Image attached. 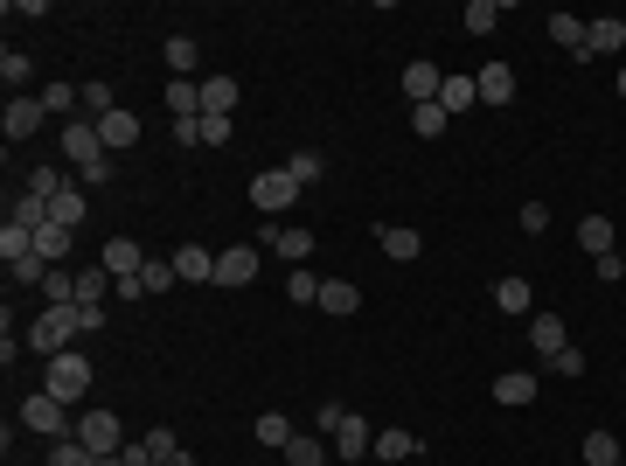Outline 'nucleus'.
Wrapping results in <instances>:
<instances>
[{
  "label": "nucleus",
  "mask_w": 626,
  "mask_h": 466,
  "mask_svg": "<svg viewBox=\"0 0 626 466\" xmlns=\"http://www.w3.org/2000/svg\"><path fill=\"white\" fill-rule=\"evenodd\" d=\"M63 154H70V167H77V181H84V188L112 181V154H105V140H98V126H91V119H70V126H63Z\"/></svg>",
  "instance_id": "f257e3e1"
},
{
  "label": "nucleus",
  "mask_w": 626,
  "mask_h": 466,
  "mask_svg": "<svg viewBox=\"0 0 626 466\" xmlns=\"http://www.w3.org/2000/svg\"><path fill=\"white\" fill-rule=\"evenodd\" d=\"M91 383H98V376H91L84 355H49V362H42V390H49L56 404H70V411L91 397Z\"/></svg>",
  "instance_id": "f03ea898"
},
{
  "label": "nucleus",
  "mask_w": 626,
  "mask_h": 466,
  "mask_svg": "<svg viewBox=\"0 0 626 466\" xmlns=\"http://www.w3.org/2000/svg\"><path fill=\"white\" fill-rule=\"evenodd\" d=\"M84 334V320H77V307H49L35 313V327H28V348L35 355H70V341Z\"/></svg>",
  "instance_id": "7ed1b4c3"
},
{
  "label": "nucleus",
  "mask_w": 626,
  "mask_h": 466,
  "mask_svg": "<svg viewBox=\"0 0 626 466\" xmlns=\"http://www.w3.org/2000/svg\"><path fill=\"white\" fill-rule=\"evenodd\" d=\"M21 418H28L42 439H70V432H77V411H70V404H56L49 390H35V397L21 404Z\"/></svg>",
  "instance_id": "20e7f679"
},
{
  "label": "nucleus",
  "mask_w": 626,
  "mask_h": 466,
  "mask_svg": "<svg viewBox=\"0 0 626 466\" xmlns=\"http://www.w3.org/2000/svg\"><path fill=\"white\" fill-rule=\"evenodd\" d=\"M258 244H265V251H279L286 265H307V258H313V230H300V223H279V216H265Z\"/></svg>",
  "instance_id": "39448f33"
},
{
  "label": "nucleus",
  "mask_w": 626,
  "mask_h": 466,
  "mask_svg": "<svg viewBox=\"0 0 626 466\" xmlns=\"http://www.w3.org/2000/svg\"><path fill=\"white\" fill-rule=\"evenodd\" d=\"M293 195H300V181H293L286 167H265V174H251V202H258L265 216H286V209H293Z\"/></svg>",
  "instance_id": "423d86ee"
},
{
  "label": "nucleus",
  "mask_w": 626,
  "mask_h": 466,
  "mask_svg": "<svg viewBox=\"0 0 626 466\" xmlns=\"http://www.w3.org/2000/svg\"><path fill=\"white\" fill-rule=\"evenodd\" d=\"M77 439L105 460V453H119V446H126V425H119V411H77Z\"/></svg>",
  "instance_id": "0eeeda50"
},
{
  "label": "nucleus",
  "mask_w": 626,
  "mask_h": 466,
  "mask_svg": "<svg viewBox=\"0 0 626 466\" xmlns=\"http://www.w3.org/2000/svg\"><path fill=\"white\" fill-rule=\"evenodd\" d=\"M258 265H265V258H258V244H230V251H216V286H230V293H237V286H251V279H258Z\"/></svg>",
  "instance_id": "6e6552de"
},
{
  "label": "nucleus",
  "mask_w": 626,
  "mask_h": 466,
  "mask_svg": "<svg viewBox=\"0 0 626 466\" xmlns=\"http://www.w3.org/2000/svg\"><path fill=\"white\" fill-rule=\"evenodd\" d=\"M327 446H334V460H341V466H355V460H369L376 432H369V418H362V411H348V418H341V432H334Z\"/></svg>",
  "instance_id": "1a4fd4ad"
},
{
  "label": "nucleus",
  "mask_w": 626,
  "mask_h": 466,
  "mask_svg": "<svg viewBox=\"0 0 626 466\" xmlns=\"http://www.w3.org/2000/svg\"><path fill=\"white\" fill-rule=\"evenodd\" d=\"M439 84H446V70H439L432 56H411V63H404V98H411V105H439Z\"/></svg>",
  "instance_id": "9d476101"
},
{
  "label": "nucleus",
  "mask_w": 626,
  "mask_h": 466,
  "mask_svg": "<svg viewBox=\"0 0 626 466\" xmlns=\"http://www.w3.org/2000/svg\"><path fill=\"white\" fill-rule=\"evenodd\" d=\"M42 119H49V112H42V98H35V91H21V98H7L0 133H7V140H28V133H42Z\"/></svg>",
  "instance_id": "9b49d317"
},
{
  "label": "nucleus",
  "mask_w": 626,
  "mask_h": 466,
  "mask_svg": "<svg viewBox=\"0 0 626 466\" xmlns=\"http://www.w3.org/2000/svg\"><path fill=\"white\" fill-rule=\"evenodd\" d=\"M487 300H494V307L508 313V320H529V313H536V293H529V279H522V272L494 279V293H487Z\"/></svg>",
  "instance_id": "f8f14e48"
},
{
  "label": "nucleus",
  "mask_w": 626,
  "mask_h": 466,
  "mask_svg": "<svg viewBox=\"0 0 626 466\" xmlns=\"http://www.w3.org/2000/svg\"><path fill=\"white\" fill-rule=\"evenodd\" d=\"M376 251H383V258H397V265H411V258L425 251V237H418L411 223H376Z\"/></svg>",
  "instance_id": "ddd939ff"
},
{
  "label": "nucleus",
  "mask_w": 626,
  "mask_h": 466,
  "mask_svg": "<svg viewBox=\"0 0 626 466\" xmlns=\"http://www.w3.org/2000/svg\"><path fill=\"white\" fill-rule=\"evenodd\" d=\"M98 265H105L112 279H140V272H147V251H140L133 237H112V244L98 251Z\"/></svg>",
  "instance_id": "4468645a"
},
{
  "label": "nucleus",
  "mask_w": 626,
  "mask_h": 466,
  "mask_svg": "<svg viewBox=\"0 0 626 466\" xmlns=\"http://www.w3.org/2000/svg\"><path fill=\"white\" fill-rule=\"evenodd\" d=\"M174 279H181V286H216V251L181 244V251H174Z\"/></svg>",
  "instance_id": "2eb2a0df"
},
{
  "label": "nucleus",
  "mask_w": 626,
  "mask_h": 466,
  "mask_svg": "<svg viewBox=\"0 0 626 466\" xmlns=\"http://www.w3.org/2000/svg\"><path fill=\"white\" fill-rule=\"evenodd\" d=\"M529 348L550 362V355H564V348H571V327H564L557 313H529Z\"/></svg>",
  "instance_id": "dca6fc26"
},
{
  "label": "nucleus",
  "mask_w": 626,
  "mask_h": 466,
  "mask_svg": "<svg viewBox=\"0 0 626 466\" xmlns=\"http://www.w3.org/2000/svg\"><path fill=\"white\" fill-rule=\"evenodd\" d=\"M494 404L529 411V404H536V369H508V376H494Z\"/></svg>",
  "instance_id": "f3484780"
},
{
  "label": "nucleus",
  "mask_w": 626,
  "mask_h": 466,
  "mask_svg": "<svg viewBox=\"0 0 626 466\" xmlns=\"http://www.w3.org/2000/svg\"><path fill=\"white\" fill-rule=\"evenodd\" d=\"M550 42L571 49V56H592V21H578V14H550Z\"/></svg>",
  "instance_id": "a211bd4d"
},
{
  "label": "nucleus",
  "mask_w": 626,
  "mask_h": 466,
  "mask_svg": "<svg viewBox=\"0 0 626 466\" xmlns=\"http://www.w3.org/2000/svg\"><path fill=\"white\" fill-rule=\"evenodd\" d=\"M473 84H480V105H515V70H508V63L473 70Z\"/></svg>",
  "instance_id": "6ab92c4d"
},
{
  "label": "nucleus",
  "mask_w": 626,
  "mask_h": 466,
  "mask_svg": "<svg viewBox=\"0 0 626 466\" xmlns=\"http://www.w3.org/2000/svg\"><path fill=\"white\" fill-rule=\"evenodd\" d=\"M202 119H237V77H202Z\"/></svg>",
  "instance_id": "aec40b11"
},
{
  "label": "nucleus",
  "mask_w": 626,
  "mask_h": 466,
  "mask_svg": "<svg viewBox=\"0 0 626 466\" xmlns=\"http://www.w3.org/2000/svg\"><path fill=\"white\" fill-rule=\"evenodd\" d=\"M98 140H105V154H126V147L140 140V119L119 105V112H105V119H98Z\"/></svg>",
  "instance_id": "412c9836"
},
{
  "label": "nucleus",
  "mask_w": 626,
  "mask_h": 466,
  "mask_svg": "<svg viewBox=\"0 0 626 466\" xmlns=\"http://www.w3.org/2000/svg\"><path fill=\"white\" fill-rule=\"evenodd\" d=\"M418 453H425V439H418V432H404V425L376 432V446H369V460H418Z\"/></svg>",
  "instance_id": "4be33fe9"
},
{
  "label": "nucleus",
  "mask_w": 626,
  "mask_h": 466,
  "mask_svg": "<svg viewBox=\"0 0 626 466\" xmlns=\"http://www.w3.org/2000/svg\"><path fill=\"white\" fill-rule=\"evenodd\" d=\"M167 112H174V126L181 119H202V84L195 77H167Z\"/></svg>",
  "instance_id": "5701e85b"
},
{
  "label": "nucleus",
  "mask_w": 626,
  "mask_h": 466,
  "mask_svg": "<svg viewBox=\"0 0 626 466\" xmlns=\"http://www.w3.org/2000/svg\"><path fill=\"white\" fill-rule=\"evenodd\" d=\"M439 105H446V119H467L473 105H480V84L473 77H446L439 84Z\"/></svg>",
  "instance_id": "b1692460"
},
{
  "label": "nucleus",
  "mask_w": 626,
  "mask_h": 466,
  "mask_svg": "<svg viewBox=\"0 0 626 466\" xmlns=\"http://www.w3.org/2000/svg\"><path fill=\"white\" fill-rule=\"evenodd\" d=\"M334 460V446L320 439V432H293V446H286V466H327Z\"/></svg>",
  "instance_id": "393cba45"
},
{
  "label": "nucleus",
  "mask_w": 626,
  "mask_h": 466,
  "mask_svg": "<svg viewBox=\"0 0 626 466\" xmlns=\"http://www.w3.org/2000/svg\"><path fill=\"white\" fill-rule=\"evenodd\" d=\"M320 313H355L362 307V293H355V279H320V300H313Z\"/></svg>",
  "instance_id": "a878e982"
},
{
  "label": "nucleus",
  "mask_w": 626,
  "mask_h": 466,
  "mask_svg": "<svg viewBox=\"0 0 626 466\" xmlns=\"http://www.w3.org/2000/svg\"><path fill=\"white\" fill-rule=\"evenodd\" d=\"M251 439H258V446H279V453H286V446H293V418H286V411H258Z\"/></svg>",
  "instance_id": "bb28decb"
},
{
  "label": "nucleus",
  "mask_w": 626,
  "mask_h": 466,
  "mask_svg": "<svg viewBox=\"0 0 626 466\" xmlns=\"http://www.w3.org/2000/svg\"><path fill=\"white\" fill-rule=\"evenodd\" d=\"M592 56H626V21H613V14L592 21Z\"/></svg>",
  "instance_id": "cd10ccee"
},
{
  "label": "nucleus",
  "mask_w": 626,
  "mask_h": 466,
  "mask_svg": "<svg viewBox=\"0 0 626 466\" xmlns=\"http://www.w3.org/2000/svg\"><path fill=\"white\" fill-rule=\"evenodd\" d=\"M112 286H119V279H112L105 265H84V272H77V300H91V307H105V300H112Z\"/></svg>",
  "instance_id": "c85d7f7f"
},
{
  "label": "nucleus",
  "mask_w": 626,
  "mask_h": 466,
  "mask_svg": "<svg viewBox=\"0 0 626 466\" xmlns=\"http://www.w3.org/2000/svg\"><path fill=\"white\" fill-rule=\"evenodd\" d=\"M35 98H42V112L56 119V112H77V105H84V84H42Z\"/></svg>",
  "instance_id": "c756f323"
},
{
  "label": "nucleus",
  "mask_w": 626,
  "mask_h": 466,
  "mask_svg": "<svg viewBox=\"0 0 626 466\" xmlns=\"http://www.w3.org/2000/svg\"><path fill=\"white\" fill-rule=\"evenodd\" d=\"M7 223H21V230H42V223H49V202L21 188V195H14V209H7Z\"/></svg>",
  "instance_id": "7c9ffc66"
},
{
  "label": "nucleus",
  "mask_w": 626,
  "mask_h": 466,
  "mask_svg": "<svg viewBox=\"0 0 626 466\" xmlns=\"http://www.w3.org/2000/svg\"><path fill=\"white\" fill-rule=\"evenodd\" d=\"M578 251L606 258V251H613V223H606V216H585V223H578Z\"/></svg>",
  "instance_id": "2f4dec72"
},
{
  "label": "nucleus",
  "mask_w": 626,
  "mask_h": 466,
  "mask_svg": "<svg viewBox=\"0 0 626 466\" xmlns=\"http://www.w3.org/2000/svg\"><path fill=\"white\" fill-rule=\"evenodd\" d=\"M49 466H98V453L70 432V439H49Z\"/></svg>",
  "instance_id": "473e14b6"
},
{
  "label": "nucleus",
  "mask_w": 626,
  "mask_h": 466,
  "mask_svg": "<svg viewBox=\"0 0 626 466\" xmlns=\"http://www.w3.org/2000/svg\"><path fill=\"white\" fill-rule=\"evenodd\" d=\"M460 21H467V35H494V28H501V0H467Z\"/></svg>",
  "instance_id": "72a5a7b5"
},
{
  "label": "nucleus",
  "mask_w": 626,
  "mask_h": 466,
  "mask_svg": "<svg viewBox=\"0 0 626 466\" xmlns=\"http://www.w3.org/2000/svg\"><path fill=\"white\" fill-rule=\"evenodd\" d=\"M578 453H585V466H620V439H613V432H585Z\"/></svg>",
  "instance_id": "f704fd0d"
},
{
  "label": "nucleus",
  "mask_w": 626,
  "mask_h": 466,
  "mask_svg": "<svg viewBox=\"0 0 626 466\" xmlns=\"http://www.w3.org/2000/svg\"><path fill=\"white\" fill-rule=\"evenodd\" d=\"M160 56H167V70H174V77H188V70L202 63V49H195L188 35H167V49H160Z\"/></svg>",
  "instance_id": "c9c22d12"
},
{
  "label": "nucleus",
  "mask_w": 626,
  "mask_h": 466,
  "mask_svg": "<svg viewBox=\"0 0 626 466\" xmlns=\"http://www.w3.org/2000/svg\"><path fill=\"white\" fill-rule=\"evenodd\" d=\"M446 126H453V119H446V105H411V133H418V140H439Z\"/></svg>",
  "instance_id": "e433bc0d"
},
{
  "label": "nucleus",
  "mask_w": 626,
  "mask_h": 466,
  "mask_svg": "<svg viewBox=\"0 0 626 466\" xmlns=\"http://www.w3.org/2000/svg\"><path fill=\"white\" fill-rule=\"evenodd\" d=\"M28 251H35V230H21V223H0V258H7V265H21Z\"/></svg>",
  "instance_id": "4c0bfd02"
},
{
  "label": "nucleus",
  "mask_w": 626,
  "mask_h": 466,
  "mask_svg": "<svg viewBox=\"0 0 626 466\" xmlns=\"http://www.w3.org/2000/svg\"><path fill=\"white\" fill-rule=\"evenodd\" d=\"M35 251H42L49 265H63V258H70V230H63V223H42V230H35Z\"/></svg>",
  "instance_id": "58836bf2"
},
{
  "label": "nucleus",
  "mask_w": 626,
  "mask_h": 466,
  "mask_svg": "<svg viewBox=\"0 0 626 466\" xmlns=\"http://www.w3.org/2000/svg\"><path fill=\"white\" fill-rule=\"evenodd\" d=\"M286 174H293V181H300V188H313V181H320V174H327V160H320V147H300V154L286 160Z\"/></svg>",
  "instance_id": "ea45409f"
},
{
  "label": "nucleus",
  "mask_w": 626,
  "mask_h": 466,
  "mask_svg": "<svg viewBox=\"0 0 626 466\" xmlns=\"http://www.w3.org/2000/svg\"><path fill=\"white\" fill-rule=\"evenodd\" d=\"M181 279H174V258H147V272H140V293H174Z\"/></svg>",
  "instance_id": "a19ab883"
},
{
  "label": "nucleus",
  "mask_w": 626,
  "mask_h": 466,
  "mask_svg": "<svg viewBox=\"0 0 626 466\" xmlns=\"http://www.w3.org/2000/svg\"><path fill=\"white\" fill-rule=\"evenodd\" d=\"M286 300H293V307H313V300H320V279H313L307 265H293V272H286Z\"/></svg>",
  "instance_id": "79ce46f5"
},
{
  "label": "nucleus",
  "mask_w": 626,
  "mask_h": 466,
  "mask_svg": "<svg viewBox=\"0 0 626 466\" xmlns=\"http://www.w3.org/2000/svg\"><path fill=\"white\" fill-rule=\"evenodd\" d=\"M105 112H119V98H112V84H98V77H91V84H84V119L98 126Z\"/></svg>",
  "instance_id": "37998d69"
},
{
  "label": "nucleus",
  "mask_w": 626,
  "mask_h": 466,
  "mask_svg": "<svg viewBox=\"0 0 626 466\" xmlns=\"http://www.w3.org/2000/svg\"><path fill=\"white\" fill-rule=\"evenodd\" d=\"M49 223H63V230H77V223H84V195H77V188H63V195L49 202Z\"/></svg>",
  "instance_id": "c03bdc74"
},
{
  "label": "nucleus",
  "mask_w": 626,
  "mask_h": 466,
  "mask_svg": "<svg viewBox=\"0 0 626 466\" xmlns=\"http://www.w3.org/2000/svg\"><path fill=\"white\" fill-rule=\"evenodd\" d=\"M0 77H7V91H14V98H21V84H28V77H35V63H28V56H21V49H7V56H0Z\"/></svg>",
  "instance_id": "a18cd8bd"
},
{
  "label": "nucleus",
  "mask_w": 626,
  "mask_h": 466,
  "mask_svg": "<svg viewBox=\"0 0 626 466\" xmlns=\"http://www.w3.org/2000/svg\"><path fill=\"white\" fill-rule=\"evenodd\" d=\"M63 188H70V181H63V167H35V174H28V195H42V202H56Z\"/></svg>",
  "instance_id": "49530a36"
},
{
  "label": "nucleus",
  "mask_w": 626,
  "mask_h": 466,
  "mask_svg": "<svg viewBox=\"0 0 626 466\" xmlns=\"http://www.w3.org/2000/svg\"><path fill=\"white\" fill-rule=\"evenodd\" d=\"M7 272H14V286H42V279H49V258H42V251H28V258H21V265H7Z\"/></svg>",
  "instance_id": "de8ad7c7"
},
{
  "label": "nucleus",
  "mask_w": 626,
  "mask_h": 466,
  "mask_svg": "<svg viewBox=\"0 0 626 466\" xmlns=\"http://www.w3.org/2000/svg\"><path fill=\"white\" fill-rule=\"evenodd\" d=\"M230 133H237V119H195V140H202V147H223Z\"/></svg>",
  "instance_id": "09e8293b"
},
{
  "label": "nucleus",
  "mask_w": 626,
  "mask_h": 466,
  "mask_svg": "<svg viewBox=\"0 0 626 466\" xmlns=\"http://www.w3.org/2000/svg\"><path fill=\"white\" fill-rule=\"evenodd\" d=\"M543 369H550V376H571V383H578V376H585V355H578V348H564V355H550Z\"/></svg>",
  "instance_id": "8fccbe9b"
},
{
  "label": "nucleus",
  "mask_w": 626,
  "mask_h": 466,
  "mask_svg": "<svg viewBox=\"0 0 626 466\" xmlns=\"http://www.w3.org/2000/svg\"><path fill=\"white\" fill-rule=\"evenodd\" d=\"M341 418H348V404H320V411H313V432H320V439H334V432H341Z\"/></svg>",
  "instance_id": "3c124183"
},
{
  "label": "nucleus",
  "mask_w": 626,
  "mask_h": 466,
  "mask_svg": "<svg viewBox=\"0 0 626 466\" xmlns=\"http://www.w3.org/2000/svg\"><path fill=\"white\" fill-rule=\"evenodd\" d=\"M522 230L543 237V230H550V209H543V202H522Z\"/></svg>",
  "instance_id": "603ef678"
},
{
  "label": "nucleus",
  "mask_w": 626,
  "mask_h": 466,
  "mask_svg": "<svg viewBox=\"0 0 626 466\" xmlns=\"http://www.w3.org/2000/svg\"><path fill=\"white\" fill-rule=\"evenodd\" d=\"M592 265H599V279H606V286H620V279H626V258H620V251H606V258H592Z\"/></svg>",
  "instance_id": "864d4df0"
},
{
  "label": "nucleus",
  "mask_w": 626,
  "mask_h": 466,
  "mask_svg": "<svg viewBox=\"0 0 626 466\" xmlns=\"http://www.w3.org/2000/svg\"><path fill=\"white\" fill-rule=\"evenodd\" d=\"M77 320H84V334H98V327H105V307H91V300H77Z\"/></svg>",
  "instance_id": "5fc2aeb1"
},
{
  "label": "nucleus",
  "mask_w": 626,
  "mask_h": 466,
  "mask_svg": "<svg viewBox=\"0 0 626 466\" xmlns=\"http://www.w3.org/2000/svg\"><path fill=\"white\" fill-rule=\"evenodd\" d=\"M98 466H126V453H105V460H98Z\"/></svg>",
  "instance_id": "6e6d98bb"
},
{
  "label": "nucleus",
  "mask_w": 626,
  "mask_h": 466,
  "mask_svg": "<svg viewBox=\"0 0 626 466\" xmlns=\"http://www.w3.org/2000/svg\"><path fill=\"white\" fill-rule=\"evenodd\" d=\"M613 84H620V98H626V63H620V77H613Z\"/></svg>",
  "instance_id": "4d7b16f0"
}]
</instances>
